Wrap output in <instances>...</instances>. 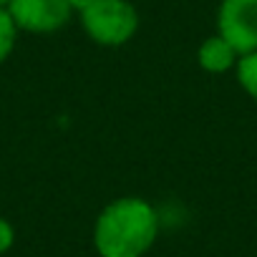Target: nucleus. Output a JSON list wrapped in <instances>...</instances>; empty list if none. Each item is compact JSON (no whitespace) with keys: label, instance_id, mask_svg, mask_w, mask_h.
Here are the masks:
<instances>
[{"label":"nucleus","instance_id":"obj_1","mask_svg":"<svg viewBox=\"0 0 257 257\" xmlns=\"http://www.w3.org/2000/svg\"><path fill=\"white\" fill-rule=\"evenodd\" d=\"M159 234L157 209L142 197H121L101 209L93 244L101 257H144Z\"/></svg>","mask_w":257,"mask_h":257},{"label":"nucleus","instance_id":"obj_2","mask_svg":"<svg viewBox=\"0 0 257 257\" xmlns=\"http://www.w3.org/2000/svg\"><path fill=\"white\" fill-rule=\"evenodd\" d=\"M86 36L98 46H123L139 31V13L128 0H88L78 11Z\"/></svg>","mask_w":257,"mask_h":257},{"label":"nucleus","instance_id":"obj_3","mask_svg":"<svg viewBox=\"0 0 257 257\" xmlns=\"http://www.w3.org/2000/svg\"><path fill=\"white\" fill-rule=\"evenodd\" d=\"M8 13L18 31L46 36L61 31L76 13L73 0H11Z\"/></svg>","mask_w":257,"mask_h":257},{"label":"nucleus","instance_id":"obj_4","mask_svg":"<svg viewBox=\"0 0 257 257\" xmlns=\"http://www.w3.org/2000/svg\"><path fill=\"white\" fill-rule=\"evenodd\" d=\"M217 31L239 56L257 51V0H222Z\"/></svg>","mask_w":257,"mask_h":257},{"label":"nucleus","instance_id":"obj_5","mask_svg":"<svg viewBox=\"0 0 257 257\" xmlns=\"http://www.w3.org/2000/svg\"><path fill=\"white\" fill-rule=\"evenodd\" d=\"M237 51L217 33V36H209L207 41H202L199 51H197V61L199 66L207 71V73H224L229 68L237 66Z\"/></svg>","mask_w":257,"mask_h":257},{"label":"nucleus","instance_id":"obj_6","mask_svg":"<svg viewBox=\"0 0 257 257\" xmlns=\"http://www.w3.org/2000/svg\"><path fill=\"white\" fill-rule=\"evenodd\" d=\"M234 68H237V81H239V86L257 101V51L239 56Z\"/></svg>","mask_w":257,"mask_h":257},{"label":"nucleus","instance_id":"obj_7","mask_svg":"<svg viewBox=\"0 0 257 257\" xmlns=\"http://www.w3.org/2000/svg\"><path fill=\"white\" fill-rule=\"evenodd\" d=\"M16 41H18V26L11 18L8 8H0V63L13 53Z\"/></svg>","mask_w":257,"mask_h":257},{"label":"nucleus","instance_id":"obj_8","mask_svg":"<svg viewBox=\"0 0 257 257\" xmlns=\"http://www.w3.org/2000/svg\"><path fill=\"white\" fill-rule=\"evenodd\" d=\"M13 242H16V229H13V224H11L8 219L0 217V254L8 252V249L13 247Z\"/></svg>","mask_w":257,"mask_h":257},{"label":"nucleus","instance_id":"obj_9","mask_svg":"<svg viewBox=\"0 0 257 257\" xmlns=\"http://www.w3.org/2000/svg\"><path fill=\"white\" fill-rule=\"evenodd\" d=\"M8 3H11V0H0V8H8Z\"/></svg>","mask_w":257,"mask_h":257}]
</instances>
